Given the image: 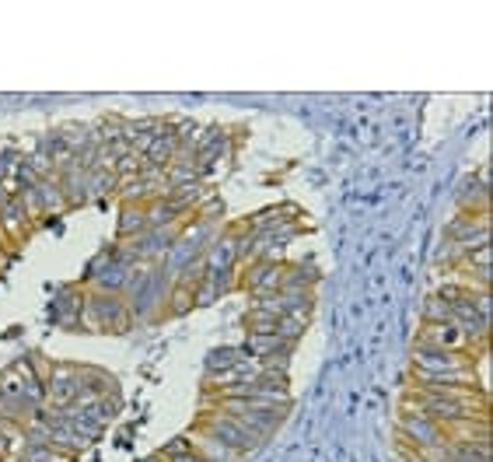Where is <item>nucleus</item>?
<instances>
[{"instance_id": "f257e3e1", "label": "nucleus", "mask_w": 493, "mask_h": 462, "mask_svg": "<svg viewBox=\"0 0 493 462\" xmlns=\"http://www.w3.org/2000/svg\"><path fill=\"white\" fill-rule=\"evenodd\" d=\"M137 322V312L130 308V302L123 295H91L84 298V308H81V329L88 333H130Z\"/></svg>"}, {"instance_id": "f03ea898", "label": "nucleus", "mask_w": 493, "mask_h": 462, "mask_svg": "<svg viewBox=\"0 0 493 462\" xmlns=\"http://www.w3.org/2000/svg\"><path fill=\"white\" fill-rule=\"evenodd\" d=\"M196 431L211 435L213 442L227 445V449H231V452H238V456H249V452H256V449L263 445V438H259V435H252V431H249L238 417H231V413H224V410H207V413L200 417Z\"/></svg>"}, {"instance_id": "7ed1b4c3", "label": "nucleus", "mask_w": 493, "mask_h": 462, "mask_svg": "<svg viewBox=\"0 0 493 462\" xmlns=\"http://www.w3.org/2000/svg\"><path fill=\"white\" fill-rule=\"evenodd\" d=\"M455 372H476V358L462 350H437L417 340L413 347V375H455Z\"/></svg>"}, {"instance_id": "20e7f679", "label": "nucleus", "mask_w": 493, "mask_h": 462, "mask_svg": "<svg viewBox=\"0 0 493 462\" xmlns=\"http://www.w3.org/2000/svg\"><path fill=\"white\" fill-rule=\"evenodd\" d=\"M444 242L458 245L462 256L469 249H480V245H490V214H455L444 228Z\"/></svg>"}, {"instance_id": "39448f33", "label": "nucleus", "mask_w": 493, "mask_h": 462, "mask_svg": "<svg viewBox=\"0 0 493 462\" xmlns=\"http://www.w3.org/2000/svg\"><path fill=\"white\" fill-rule=\"evenodd\" d=\"M283 284V263H270V259H252L245 266H238L235 273V288L238 291H281Z\"/></svg>"}, {"instance_id": "423d86ee", "label": "nucleus", "mask_w": 493, "mask_h": 462, "mask_svg": "<svg viewBox=\"0 0 493 462\" xmlns=\"http://www.w3.org/2000/svg\"><path fill=\"white\" fill-rule=\"evenodd\" d=\"M399 435H403L406 449H417V452H434L437 445H444V424H437L434 417L399 413Z\"/></svg>"}, {"instance_id": "0eeeda50", "label": "nucleus", "mask_w": 493, "mask_h": 462, "mask_svg": "<svg viewBox=\"0 0 493 462\" xmlns=\"http://www.w3.org/2000/svg\"><path fill=\"white\" fill-rule=\"evenodd\" d=\"M81 399V365L71 361H53V372L46 379V403L67 406Z\"/></svg>"}, {"instance_id": "6e6552de", "label": "nucleus", "mask_w": 493, "mask_h": 462, "mask_svg": "<svg viewBox=\"0 0 493 462\" xmlns=\"http://www.w3.org/2000/svg\"><path fill=\"white\" fill-rule=\"evenodd\" d=\"M420 343L427 347H437V350H462V354H480L473 343H469V336L455 326V322H423L420 326ZM487 354V350H483Z\"/></svg>"}, {"instance_id": "1a4fd4ad", "label": "nucleus", "mask_w": 493, "mask_h": 462, "mask_svg": "<svg viewBox=\"0 0 493 462\" xmlns=\"http://www.w3.org/2000/svg\"><path fill=\"white\" fill-rule=\"evenodd\" d=\"M28 231H32V221H28V214H25L21 200H18V193H7V196L0 200V238L21 242V238H28Z\"/></svg>"}, {"instance_id": "9d476101", "label": "nucleus", "mask_w": 493, "mask_h": 462, "mask_svg": "<svg viewBox=\"0 0 493 462\" xmlns=\"http://www.w3.org/2000/svg\"><path fill=\"white\" fill-rule=\"evenodd\" d=\"M112 392H116L112 372H105L98 365H81V399L77 403H88L95 396H112Z\"/></svg>"}, {"instance_id": "9b49d317", "label": "nucleus", "mask_w": 493, "mask_h": 462, "mask_svg": "<svg viewBox=\"0 0 493 462\" xmlns=\"http://www.w3.org/2000/svg\"><path fill=\"white\" fill-rule=\"evenodd\" d=\"M60 186H64V196H67V211H71V207H81V204L88 200V172L73 161V154H71V161L60 168Z\"/></svg>"}, {"instance_id": "f8f14e48", "label": "nucleus", "mask_w": 493, "mask_h": 462, "mask_svg": "<svg viewBox=\"0 0 493 462\" xmlns=\"http://www.w3.org/2000/svg\"><path fill=\"white\" fill-rule=\"evenodd\" d=\"M281 315H297V319H312L315 308V291L312 288H281Z\"/></svg>"}, {"instance_id": "ddd939ff", "label": "nucleus", "mask_w": 493, "mask_h": 462, "mask_svg": "<svg viewBox=\"0 0 493 462\" xmlns=\"http://www.w3.org/2000/svg\"><path fill=\"white\" fill-rule=\"evenodd\" d=\"M84 298H88V291L81 295V291H73V288H67V291H60L57 295V326H64V329H81L77 322H81V308H84Z\"/></svg>"}, {"instance_id": "4468645a", "label": "nucleus", "mask_w": 493, "mask_h": 462, "mask_svg": "<svg viewBox=\"0 0 493 462\" xmlns=\"http://www.w3.org/2000/svg\"><path fill=\"white\" fill-rule=\"evenodd\" d=\"M143 231H147V207L143 204H119V225H116L119 242L137 238Z\"/></svg>"}, {"instance_id": "2eb2a0df", "label": "nucleus", "mask_w": 493, "mask_h": 462, "mask_svg": "<svg viewBox=\"0 0 493 462\" xmlns=\"http://www.w3.org/2000/svg\"><path fill=\"white\" fill-rule=\"evenodd\" d=\"M273 350H294V347L283 343L277 333H245V343H242V354H245V358L259 361V358H266V354H273Z\"/></svg>"}, {"instance_id": "dca6fc26", "label": "nucleus", "mask_w": 493, "mask_h": 462, "mask_svg": "<svg viewBox=\"0 0 493 462\" xmlns=\"http://www.w3.org/2000/svg\"><path fill=\"white\" fill-rule=\"evenodd\" d=\"M319 281H322V270L315 266V263H283V284L281 288H319Z\"/></svg>"}, {"instance_id": "f3484780", "label": "nucleus", "mask_w": 493, "mask_h": 462, "mask_svg": "<svg viewBox=\"0 0 493 462\" xmlns=\"http://www.w3.org/2000/svg\"><path fill=\"white\" fill-rule=\"evenodd\" d=\"M189 438H193V449H196V452H200V456H204L207 462H238V459H242L238 452H231L227 445L213 442L211 435H204V431H193Z\"/></svg>"}, {"instance_id": "a211bd4d", "label": "nucleus", "mask_w": 493, "mask_h": 462, "mask_svg": "<svg viewBox=\"0 0 493 462\" xmlns=\"http://www.w3.org/2000/svg\"><path fill=\"white\" fill-rule=\"evenodd\" d=\"M39 200H42V211H46V214L67 211V196H64V186H60V172L39 179Z\"/></svg>"}, {"instance_id": "6ab92c4d", "label": "nucleus", "mask_w": 493, "mask_h": 462, "mask_svg": "<svg viewBox=\"0 0 493 462\" xmlns=\"http://www.w3.org/2000/svg\"><path fill=\"white\" fill-rule=\"evenodd\" d=\"M175 151H179V141H175V134L172 130H165V134H158L154 137V144L147 148V165H158V168H168L172 165V158H175Z\"/></svg>"}, {"instance_id": "aec40b11", "label": "nucleus", "mask_w": 493, "mask_h": 462, "mask_svg": "<svg viewBox=\"0 0 493 462\" xmlns=\"http://www.w3.org/2000/svg\"><path fill=\"white\" fill-rule=\"evenodd\" d=\"M116 200H119V204H150V200H154V189L143 182L141 175H127V179H119Z\"/></svg>"}, {"instance_id": "412c9836", "label": "nucleus", "mask_w": 493, "mask_h": 462, "mask_svg": "<svg viewBox=\"0 0 493 462\" xmlns=\"http://www.w3.org/2000/svg\"><path fill=\"white\" fill-rule=\"evenodd\" d=\"M84 406V413L98 424V427H105L116 413H119V399L116 396H95V399H88V403H81Z\"/></svg>"}, {"instance_id": "4be33fe9", "label": "nucleus", "mask_w": 493, "mask_h": 462, "mask_svg": "<svg viewBox=\"0 0 493 462\" xmlns=\"http://www.w3.org/2000/svg\"><path fill=\"white\" fill-rule=\"evenodd\" d=\"M119 189V175L116 172H102V168H91L88 172V200L95 196H116Z\"/></svg>"}, {"instance_id": "5701e85b", "label": "nucleus", "mask_w": 493, "mask_h": 462, "mask_svg": "<svg viewBox=\"0 0 493 462\" xmlns=\"http://www.w3.org/2000/svg\"><path fill=\"white\" fill-rule=\"evenodd\" d=\"M193 308H196V291L172 284V291H168V298H165V312H168L172 319H182V315H189Z\"/></svg>"}, {"instance_id": "b1692460", "label": "nucleus", "mask_w": 493, "mask_h": 462, "mask_svg": "<svg viewBox=\"0 0 493 462\" xmlns=\"http://www.w3.org/2000/svg\"><path fill=\"white\" fill-rule=\"evenodd\" d=\"M304 333H308V319H297V315H281V322H277V336H281L283 343L297 347Z\"/></svg>"}, {"instance_id": "393cba45", "label": "nucleus", "mask_w": 493, "mask_h": 462, "mask_svg": "<svg viewBox=\"0 0 493 462\" xmlns=\"http://www.w3.org/2000/svg\"><path fill=\"white\" fill-rule=\"evenodd\" d=\"M277 322H281V315H273V312H263V308H252L245 312V329L249 333H277Z\"/></svg>"}, {"instance_id": "a878e982", "label": "nucleus", "mask_w": 493, "mask_h": 462, "mask_svg": "<svg viewBox=\"0 0 493 462\" xmlns=\"http://www.w3.org/2000/svg\"><path fill=\"white\" fill-rule=\"evenodd\" d=\"M242 361V350H231V347H217L207 354V375H220L227 368H235Z\"/></svg>"}, {"instance_id": "bb28decb", "label": "nucleus", "mask_w": 493, "mask_h": 462, "mask_svg": "<svg viewBox=\"0 0 493 462\" xmlns=\"http://www.w3.org/2000/svg\"><path fill=\"white\" fill-rule=\"evenodd\" d=\"M290 358H294V350H273V354L259 358L256 365H259V372H277V375H290Z\"/></svg>"}, {"instance_id": "cd10ccee", "label": "nucleus", "mask_w": 493, "mask_h": 462, "mask_svg": "<svg viewBox=\"0 0 493 462\" xmlns=\"http://www.w3.org/2000/svg\"><path fill=\"white\" fill-rule=\"evenodd\" d=\"M420 319L423 322H451V308H448V302H441L437 295H430V298L423 302Z\"/></svg>"}, {"instance_id": "c85d7f7f", "label": "nucleus", "mask_w": 493, "mask_h": 462, "mask_svg": "<svg viewBox=\"0 0 493 462\" xmlns=\"http://www.w3.org/2000/svg\"><path fill=\"white\" fill-rule=\"evenodd\" d=\"M168 182L172 186H186V182H204L196 165H168Z\"/></svg>"}, {"instance_id": "c756f323", "label": "nucleus", "mask_w": 493, "mask_h": 462, "mask_svg": "<svg viewBox=\"0 0 493 462\" xmlns=\"http://www.w3.org/2000/svg\"><path fill=\"white\" fill-rule=\"evenodd\" d=\"M189 449H193V438H189V435H179L172 445H165V449L158 452V459L168 462V459H175V456H182V452H189Z\"/></svg>"}, {"instance_id": "7c9ffc66", "label": "nucleus", "mask_w": 493, "mask_h": 462, "mask_svg": "<svg viewBox=\"0 0 493 462\" xmlns=\"http://www.w3.org/2000/svg\"><path fill=\"white\" fill-rule=\"evenodd\" d=\"M168 462H207L196 449H189V452H182V456H175V459H168Z\"/></svg>"}, {"instance_id": "2f4dec72", "label": "nucleus", "mask_w": 493, "mask_h": 462, "mask_svg": "<svg viewBox=\"0 0 493 462\" xmlns=\"http://www.w3.org/2000/svg\"><path fill=\"white\" fill-rule=\"evenodd\" d=\"M0 462H7V456H4V452H0Z\"/></svg>"}, {"instance_id": "473e14b6", "label": "nucleus", "mask_w": 493, "mask_h": 462, "mask_svg": "<svg viewBox=\"0 0 493 462\" xmlns=\"http://www.w3.org/2000/svg\"><path fill=\"white\" fill-rule=\"evenodd\" d=\"M7 462H21V459H7Z\"/></svg>"}]
</instances>
